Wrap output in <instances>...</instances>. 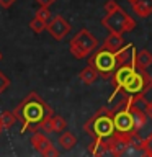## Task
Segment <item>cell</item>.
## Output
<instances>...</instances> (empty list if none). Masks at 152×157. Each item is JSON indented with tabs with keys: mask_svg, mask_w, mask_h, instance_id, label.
<instances>
[{
	"mask_svg": "<svg viewBox=\"0 0 152 157\" xmlns=\"http://www.w3.org/2000/svg\"><path fill=\"white\" fill-rule=\"evenodd\" d=\"M13 111L18 121H21V128H20L21 134H25L28 129H36L48 118L52 116V108L36 92H29L26 98Z\"/></svg>",
	"mask_w": 152,
	"mask_h": 157,
	"instance_id": "obj_1",
	"label": "cell"
},
{
	"mask_svg": "<svg viewBox=\"0 0 152 157\" xmlns=\"http://www.w3.org/2000/svg\"><path fill=\"white\" fill-rule=\"evenodd\" d=\"M88 134L93 136V144H105L116 134L115 131V123H113V111H110L108 108H101L97 115H93L85 124H83Z\"/></svg>",
	"mask_w": 152,
	"mask_h": 157,
	"instance_id": "obj_2",
	"label": "cell"
},
{
	"mask_svg": "<svg viewBox=\"0 0 152 157\" xmlns=\"http://www.w3.org/2000/svg\"><path fill=\"white\" fill-rule=\"evenodd\" d=\"M113 123L116 134H137L131 113V95H124V100L113 111Z\"/></svg>",
	"mask_w": 152,
	"mask_h": 157,
	"instance_id": "obj_3",
	"label": "cell"
},
{
	"mask_svg": "<svg viewBox=\"0 0 152 157\" xmlns=\"http://www.w3.org/2000/svg\"><path fill=\"white\" fill-rule=\"evenodd\" d=\"M88 64H90L101 77H111L116 69L120 67L118 59H116V52H113L106 48L93 51V54L88 57Z\"/></svg>",
	"mask_w": 152,
	"mask_h": 157,
	"instance_id": "obj_4",
	"label": "cell"
},
{
	"mask_svg": "<svg viewBox=\"0 0 152 157\" xmlns=\"http://www.w3.org/2000/svg\"><path fill=\"white\" fill-rule=\"evenodd\" d=\"M98 46V41L93 34L88 31V29H80L75 36L70 39L69 43V51L75 59H85V57H90L93 51L97 49Z\"/></svg>",
	"mask_w": 152,
	"mask_h": 157,
	"instance_id": "obj_5",
	"label": "cell"
},
{
	"mask_svg": "<svg viewBox=\"0 0 152 157\" xmlns=\"http://www.w3.org/2000/svg\"><path fill=\"white\" fill-rule=\"evenodd\" d=\"M101 25L110 33H118V34L129 33L136 28V21L121 7L118 10H115V12H111V13H106L101 20Z\"/></svg>",
	"mask_w": 152,
	"mask_h": 157,
	"instance_id": "obj_6",
	"label": "cell"
},
{
	"mask_svg": "<svg viewBox=\"0 0 152 157\" xmlns=\"http://www.w3.org/2000/svg\"><path fill=\"white\" fill-rule=\"evenodd\" d=\"M150 87H152V77L146 72V69L137 66L134 75L123 87L121 92H124V95H144Z\"/></svg>",
	"mask_w": 152,
	"mask_h": 157,
	"instance_id": "obj_7",
	"label": "cell"
},
{
	"mask_svg": "<svg viewBox=\"0 0 152 157\" xmlns=\"http://www.w3.org/2000/svg\"><path fill=\"white\" fill-rule=\"evenodd\" d=\"M136 69H137L136 56L132 57L131 62L121 64V66L116 69L115 74L111 75V83H113V87H115V88H113V93H111V97H110V100H108V101H113V98H115L118 93L123 90V87H124L126 83L129 82V78H131L132 75H134Z\"/></svg>",
	"mask_w": 152,
	"mask_h": 157,
	"instance_id": "obj_8",
	"label": "cell"
},
{
	"mask_svg": "<svg viewBox=\"0 0 152 157\" xmlns=\"http://www.w3.org/2000/svg\"><path fill=\"white\" fill-rule=\"evenodd\" d=\"M46 29L49 31V34H51L54 39L62 41V39L66 38L69 33H70V25L66 21V18H64V17L56 15V17H52L51 20H49Z\"/></svg>",
	"mask_w": 152,
	"mask_h": 157,
	"instance_id": "obj_9",
	"label": "cell"
},
{
	"mask_svg": "<svg viewBox=\"0 0 152 157\" xmlns=\"http://www.w3.org/2000/svg\"><path fill=\"white\" fill-rule=\"evenodd\" d=\"M29 142H31V146L44 157L46 155H57L59 154V152L56 151V147L52 146V142L49 141L43 132H34V134L31 136V139H29Z\"/></svg>",
	"mask_w": 152,
	"mask_h": 157,
	"instance_id": "obj_10",
	"label": "cell"
},
{
	"mask_svg": "<svg viewBox=\"0 0 152 157\" xmlns=\"http://www.w3.org/2000/svg\"><path fill=\"white\" fill-rule=\"evenodd\" d=\"M39 128H41L44 132H64L67 128V121H66V118H62L61 115H52Z\"/></svg>",
	"mask_w": 152,
	"mask_h": 157,
	"instance_id": "obj_11",
	"label": "cell"
},
{
	"mask_svg": "<svg viewBox=\"0 0 152 157\" xmlns=\"http://www.w3.org/2000/svg\"><path fill=\"white\" fill-rule=\"evenodd\" d=\"M131 5H132V12L137 17L147 18L149 15H152V0H134Z\"/></svg>",
	"mask_w": 152,
	"mask_h": 157,
	"instance_id": "obj_12",
	"label": "cell"
},
{
	"mask_svg": "<svg viewBox=\"0 0 152 157\" xmlns=\"http://www.w3.org/2000/svg\"><path fill=\"white\" fill-rule=\"evenodd\" d=\"M123 46H124V39H123V34H118V33H110L108 38L105 39V44H103V48L110 49L113 52L120 51Z\"/></svg>",
	"mask_w": 152,
	"mask_h": 157,
	"instance_id": "obj_13",
	"label": "cell"
},
{
	"mask_svg": "<svg viewBox=\"0 0 152 157\" xmlns=\"http://www.w3.org/2000/svg\"><path fill=\"white\" fill-rule=\"evenodd\" d=\"M136 56V49H134V44H126L123 46L120 51H116V59H118V64H126V62H131L132 57Z\"/></svg>",
	"mask_w": 152,
	"mask_h": 157,
	"instance_id": "obj_14",
	"label": "cell"
},
{
	"mask_svg": "<svg viewBox=\"0 0 152 157\" xmlns=\"http://www.w3.org/2000/svg\"><path fill=\"white\" fill-rule=\"evenodd\" d=\"M131 113H132V118H134L136 132H139L142 128L147 124V121H149V116L146 115V111H142V110H139V108L132 106V101H131Z\"/></svg>",
	"mask_w": 152,
	"mask_h": 157,
	"instance_id": "obj_15",
	"label": "cell"
},
{
	"mask_svg": "<svg viewBox=\"0 0 152 157\" xmlns=\"http://www.w3.org/2000/svg\"><path fill=\"white\" fill-rule=\"evenodd\" d=\"M98 74L95 69H93L90 64H88L87 67H83L82 71H80V74H78V78L82 80V83H85V85H93V83L97 82V78H98Z\"/></svg>",
	"mask_w": 152,
	"mask_h": 157,
	"instance_id": "obj_16",
	"label": "cell"
},
{
	"mask_svg": "<svg viewBox=\"0 0 152 157\" xmlns=\"http://www.w3.org/2000/svg\"><path fill=\"white\" fill-rule=\"evenodd\" d=\"M59 146H61L64 151H70L77 146V137L74 136L72 132L64 131L61 134V137H59Z\"/></svg>",
	"mask_w": 152,
	"mask_h": 157,
	"instance_id": "obj_17",
	"label": "cell"
},
{
	"mask_svg": "<svg viewBox=\"0 0 152 157\" xmlns=\"http://www.w3.org/2000/svg\"><path fill=\"white\" fill-rule=\"evenodd\" d=\"M136 61L137 66L142 69H147L152 66V52L147 51V49H141L139 52H136Z\"/></svg>",
	"mask_w": 152,
	"mask_h": 157,
	"instance_id": "obj_18",
	"label": "cell"
},
{
	"mask_svg": "<svg viewBox=\"0 0 152 157\" xmlns=\"http://www.w3.org/2000/svg\"><path fill=\"white\" fill-rule=\"evenodd\" d=\"M17 121H18V118L15 115V111H3L0 115V123H2L3 129H10Z\"/></svg>",
	"mask_w": 152,
	"mask_h": 157,
	"instance_id": "obj_19",
	"label": "cell"
},
{
	"mask_svg": "<svg viewBox=\"0 0 152 157\" xmlns=\"http://www.w3.org/2000/svg\"><path fill=\"white\" fill-rule=\"evenodd\" d=\"M29 28L33 29V33L41 34L44 29L48 28V23H46V21H43L41 18H36V17H34V18L31 20V23H29Z\"/></svg>",
	"mask_w": 152,
	"mask_h": 157,
	"instance_id": "obj_20",
	"label": "cell"
},
{
	"mask_svg": "<svg viewBox=\"0 0 152 157\" xmlns=\"http://www.w3.org/2000/svg\"><path fill=\"white\" fill-rule=\"evenodd\" d=\"M36 18H41L43 21L49 23V20H51V10L49 7H44V5H39V8L36 10V15H34Z\"/></svg>",
	"mask_w": 152,
	"mask_h": 157,
	"instance_id": "obj_21",
	"label": "cell"
},
{
	"mask_svg": "<svg viewBox=\"0 0 152 157\" xmlns=\"http://www.w3.org/2000/svg\"><path fill=\"white\" fill-rule=\"evenodd\" d=\"M142 146H144L146 155H152V134L147 136L146 139H142Z\"/></svg>",
	"mask_w": 152,
	"mask_h": 157,
	"instance_id": "obj_22",
	"label": "cell"
},
{
	"mask_svg": "<svg viewBox=\"0 0 152 157\" xmlns=\"http://www.w3.org/2000/svg\"><path fill=\"white\" fill-rule=\"evenodd\" d=\"M8 87H10V80H8V77L5 75L3 72H0V93H3Z\"/></svg>",
	"mask_w": 152,
	"mask_h": 157,
	"instance_id": "obj_23",
	"label": "cell"
},
{
	"mask_svg": "<svg viewBox=\"0 0 152 157\" xmlns=\"http://www.w3.org/2000/svg\"><path fill=\"white\" fill-rule=\"evenodd\" d=\"M118 8H120V5H118L116 0H106V3H105V12L106 13H111Z\"/></svg>",
	"mask_w": 152,
	"mask_h": 157,
	"instance_id": "obj_24",
	"label": "cell"
},
{
	"mask_svg": "<svg viewBox=\"0 0 152 157\" xmlns=\"http://www.w3.org/2000/svg\"><path fill=\"white\" fill-rule=\"evenodd\" d=\"M15 2H17V0H0V7H3V8H10Z\"/></svg>",
	"mask_w": 152,
	"mask_h": 157,
	"instance_id": "obj_25",
	"label": "cell"
},
{
	"mask_svg": "<svg viewBox=\"0 0 152 157\" xmlns=\"http://www.w3.org/2000/svg\"><path fill=\"white\" fill-rule=\"evenodd\" d=\"M34 2H38L39 5H44V7H51V5L56 3V0H34Z\"/></svg>",
	"mask_w": 152,
	"mask_h": 157,
	"instance_id": "obj_26",
	"label": "cell"
},
{
	"mask_svg": "<svg viewBox=\"0 0 152 157\" xmlns=\"http://www.w3.org/2000/svg\"><path fill=\"white\" fill-rule=\"evenodd\" d=\"M146 115L149 116V120H152V101L147 103V108H146Z\"/></svg>",
	"mask_w": 152,
	"mask_h": 157,
	"instance_id": "obj_27",
	"label": "cell"
},
{
	"mask_svg": "<svg viewBox=\"0 0 152 157\" xmlns=\"http://www.w3.org/2000/svg\"><path fill=\"white\" fill-rule=\"evenodd\" d=\"M3 131V126H2V123H0V132H2Z\"/></svg>",
	"mask_w": 152,
	"mask_h": 157,
	"instance_id": "obj_28",
	"label": "cell"
},
{
	"mask_svg": "<svg viewBox=\"0 0 152 157\" xmlns=\"http://www.w3.org/2000/svg\"><path fill=\"white\" fill-rule=\"evenodd\" d=\"M0 61H2V52H0Z\"/></svg>",
	"mask_w": 152,
	"mask_h": 157,
	"instance_id": "obj_29",
	"label": "cell"
},
{
	"mask_svg": "<svg viewBox=\"0 0 152 157\" xmlns=\"http://www.w3.org/2000/svg\"><path fill=\"white\" fill-rule=\"evenodd\" d=\"M127 2H131V3H132V2H134V0H127Z\"/></svg>",
	"mask_w": 152,
	"mask_h": 157,
	"instance_id": "obj_30",
	"label": "cell"
}]
</instances>
